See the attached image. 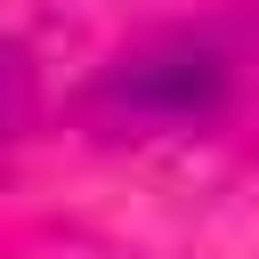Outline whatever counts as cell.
Instances as JSON below:
<instances>
[{
    "instance_id": "6da1fadb",
    "label": "cell",
    "mask_w": 259,
    "mask_h": 259,
    "mask_svg": "<svg viewBox=\"0 0 259 259\" xmlns=\"http://www.w3.org/2000/svg\"><path fill=\"white\" fill-rule=\"evenodd\" d=\"M227 97H235V57L210 32H154L89 81L81 113L105 138H194L227 113Z\"/></svg>"
}]
</instances>
